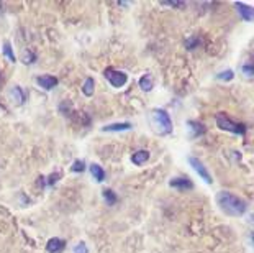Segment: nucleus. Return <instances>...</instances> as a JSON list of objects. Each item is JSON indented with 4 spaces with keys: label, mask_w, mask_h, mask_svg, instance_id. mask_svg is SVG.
<instances>
[{
    "label": "nucleus",
    "mask_w": 254,
    "mask_h": 253,
    "mask_svg": "<svg viewBox=\"0 0 254 253\" xmlns=\"http://www.w3.org/2000/svg\"><path fill=\"white\" fill-rule=\"evenodd\" d=\"M216 204L221 209V212H225L230 217H241L248 210V204L245 199L235 196L230 191H220L216 194Z\"/></svg>",
    "instance_id": "1"
},
{
    "label": "nucleus",
    "mask_w": 254,
    "mask_h": 253,
    "mask_svg": "<svg viewBox=\"0 0 254 253\" xmlns=\"http://www.w3.org/2000/svg\"><path fill=\"white\" fill-rule=\"evenodd\" d=\"M150 125L151 130L156 135H171L172 133V120L164 109H152L150 114Z\"/></svg>",
    "instance_id": "2"
},
{
    "label": "nucleus",
    "mask_w": 254,
    "mask_h": 253,
    "mask_svg": "<svg viewBox=\"0 0 254 253\" xmlns=\"http://www.w3.org/2000/svg\"><path fill=\"white\" fill-rule=\"evenodd\" d=\"M215 119H216V125H218V128L225 130V131H231V133H236V135H246L248 126L241 122H233L225 112L216 114Z\"/></svg>",
    "instance_id": "3"
},
{
    "label": "nucleus",
    "mask_w": 254,
    "mask_h": 253,
    "mask_svg": "<svg viewBox=\"0 0 254 253\" xmlns=\"http://www.w3.org/2000/svg\"><path fill=\"white\" fill-rule=\"evenodd\" d=\"M103 76L107 77V81L112 84L113 87H123L126 82H128V76L123 71H116L113 67H107L103 71Z\"/></svg>",
    "instance_id": "4"
},
{
    "label": "nucleus",
    "mask_w": 254,
    "mask_h": 253,
    "mask_svg": "<svg viewBox=\"0 0 254 253\" xmlns=\"http://www.w3.org/2000/svg\"><path fill=\"white\" fill-rule=\"evenodd\" d=\"M189 163H190V166L194 168L195 170V173L203 179L205 183L207 184H211L213 183V179H211V176H210V173H208V170H207V166L203 165L202 161L199 160V158H195V156H189Z\"/></svg>",
    "instance_id": "5"
},
{
    "label": "nucleus",
    "mask_w": 254,
    "mask_h": 253,
    "mask_svg": "<svg viewBox=\"0 0 254 253\" xmlns=\"http://www.w3.org/2000/svg\"><path fill=\"white\" fill-rule=\"evenodd\" d=\"M235 8H236V12L240 13V17L245 20V22H254V7L243 3V2H236Z\"/></svg>",
    "instance_id": "6"
},
{
    "label": "nucleus",
    "mask_w": 254,
    "mask_h": 253,
    "mask_svg": "<svg viewBox=\"0 0 254 253\" xmlns=\"http://www.w3.org/2000/svg\"><path fill=\"white\" fill-rule=\"evenodd\" d=\"M169 186H171V188H176V189H179V191H190V189H194V183L190 181V178H187V176H181V178H174V179H171Z\"/></svg>",
    "instance_id": "7"
},
{
    "label": "nucleus",
    "mask_w": 254,
    "mask_h": 253,
    "mask_svg": "<svg viewBox=\"0 0 254 253\" xmlns=\"http://www.w3.org/2000/svg\"><path fill=\"white\" fill-rule=\"evenodd\" d=\"M64 249H66V242L62 239H57V237L51 239L46 245L48 253H62V252H64Z\"/></svg>",
    "instance_id": "8"
},
{
    "label": "nucleus",
    "mask_w": 254,
    "mask_h": 253,
    "mask_svg": "<svg viewBox=\"0 0 254 253\" xmlns=\"http://www.w3.org/2000/svg\"><path fill=\"white\" fill-rule=\"evenodd\" d=\"M36 82H38L40 87H43L45 91H51V89H54L57 86V77L54 76H40L36 77Z\"/></svg>",
    "instance_id": "9"
},
{
    "label": "nucleus",
    "mask_w": 254,
    "mask_h": 253,
    "mask_svg": "<svg viewBox=\"0 0 254 253\" xmlns=\"http://www.w3.org/2000/svg\"><path fill=\"white\" fill-rule=\"evenodd\" d=\"M8 96L17 105H23L25 101H26V94H25V91L20 86H13L12 89H10Z\"/></svg>",
    "instance_id": "10"
},
{
    "label": "nucleus",
    "mask_w": 254,
    "mask_h": 253,
    "mask_svg": "<svg viewBox=\"0 0 254 253\" xmlns=\"http://www.w3.org/2000/svg\"><path fill=\"white\" fill-rule=\"evenodd\" d=\"M189 126L192 130V138H199V136H203L207 133V128L202 122H197V120H189Z\"/></svg>",
    "instance_id": "11"
},
{
    "label": "nucleus",
    "mask_w": 254,
    "mask_h": 253,
    "mask_svg": "<svg viewBox=\"0 0 254 253\" xmlns=\"http://www.w3.org/2000/svg\"><path fill=\"white\" fill-rule=\"evenodd\" d=\"M148 160H150V151L148 150H138L136 153H133V156H131V161H133V165H136V166L145 165Z\"/></svg>",
    "instance_id": "12"
},
{
    "label": "nucleus",
    "mask_w": 254,
    "mask_h": 253,
    "mask_svg": "<svg viewBox=\"0 0 254 253\" xmlns=\"http://www.w3.org/2000/svg\"><path fill=\"white\" fill-rule=\"evenodd\" d=\"M131 124L128 122H121V124H112V125H105L102 126V131H126L131 130Z\"/></svg>",
    "instance_id": "13"
},
{
    "label": "nucleus",
    "mask_w": 254,
    "mask_h": 253,
    "mask_svg": "<svg viewBox=\"0 0 254 253\" xmlns=\"http://www.w3.org/2000/svg\"><path fill=\"white\" fill-rule=\"evenodd\" d=\"M140 87L143 89L145 92H150L152 87H154V81H152V76L151 74H145L140 79Z\"/></svg>",
    "instance_id": "14"
},
{
    "label": "nucleus",
    "mask_w": 254,
    "mask_h": 253,
    "mask_svg": "<svg viewBox=\"0 0 254 253\" xmlns=\"http://www.w3.org/2000/svg\"><path fill=\"white\" fill-rule=\"evenodd\" d=\"M91 173H92L94 179H97L99 183H102L105 179V171L100 165H91Z\"/></svg>",
    "instance_id": "15"
},
{
    "label": "nucleus",
    "mask_w": 254,
    "mask_h": 253,
    "mask_svg": "<svg viewBox=\"0 0 254 253\" xmlns=\"http://www.w3.org/2000/svg\"><path fill=\"white\" fill-rule=\"evenodd\" d=\"M94 87H95V81H94L92 77H87V79H86V82H84V86H82L84 96H87V97L94 96Z\"/></svg>",
    "instance_id": "16"
},
{
    "label": "nucleus",
    "mask_w": 254,
    "mask_h": 253,
    "mask_svg": "<svg viewBox=\"0 0 254 253\" xmlns=\"http://www.w3.org/2000/svg\"><path fill=\"white\" fill-rule=\"evenodd\" d=\"M102 194H103V199H105V202H107V205H115L116 201H118V197H116V194L112 191V189H103Z\"/></svg>",
    "instance_id": "17"
},
{
    "label": "nucleus",
    "mask_w": 254,
    "mask_h": 253,
    "mask_svg": "<svg viewBox=\"0 0 254 253\" xmlns=\"http://www.w3.org/2000/svg\"><path fill=\"white\" fill-rule=\"evenodd\" d=\"M241 71L246 77H254V56H253V60L246 61L245 64H243Z\"/></svg>",
    "instance_id": "18"
},
{
    "label": "nucleus",
    "mask_w": 254,
    "mask_h": 253,
    "mask_svg": "<svg viewBox=\"0 0 254 253\" xmlns=\"http://www.w3.org/2000/svg\"><path fill=\"white\" fill-rule=\"evenodd\" d=\"M22 61L25 63V64H33V63L36 61V55L31 50H25L22 53Z\"/></svg>",
    "instance_id": "19"
},
{
    "label": "nucleus",
    "mask_w": 254,
    "mask_h": 253,
    "mask_svg": "<svg viewBox=\"0 0 254 253\" xmlns=\"http://www.w3.org/2000/svg\"><path fill=\"white\" fill-rule=\"evenodd\" d=\"M3 55L7 56L12 63L17 61V58H15V53L12 50V45H10V41H5V43H3Z\"/></svg>",
    "instance_id": "20"
},
{
    "label": "nucleus",
    "mask_w": 254,
    "mask_h": 253,
    "mask_svg": "<svg viewBox=\"0 0 254 253\" xmlns=\"http://www.w3.org/2000/svg\"><path fill=\"white\" fill-rule=\"evenodd\" d=\"M199 45H200L199 36H190V38L185 40V48H187V50H195Z\"/></svg>",
    "instance_id": "21"
},
{
    "label": "nucleus",
    "mask_w": 254,
    "mask_h": 253,
    "mask_svg": "<svg viewBox=\"0 0 254 253\" xmlns=\"http://www.w3.org/2000/svg\"><path fill=\"white\" fill-rule=\"evenodd\" d=\"M71 170H72L74 173H82V171H86V163H84L82 160H76V161L72 163Z\"/></svg>",
    "instance_id": "22"
},
{
    "label": "nucleus",
    "mask_w": 254,
    "mask_h": 253,
    "mask_svg": "<svg viewBox=\"0 0 254 253\" xmlns=\"http://www.w3.org/2000/svg\"><path fill=\"white\" fill-rule=\"evenodd\" d=\"M233 77H235V72H233L231 69H226V71L220 72V74L216 76V79H220V81H231Z\"/></svg>",
    "instance_id": "23"
},
{
    "label": "nucleus",
    "mask_w": 254,
    "mask_h": 253,
    "mask_svg": "<svg viewBox=\"0 0 254 253\" xmlns=\"http://www.w3.org/2000/svg\"><path fill=\"white\" fill-rule=\"evenodd\" d=\"M74 253H89L87 245L84 244V242H79V244L74 247Z\"/></svg>",
    "instance_id": "24"
},
{
    "label": "nucleus",
    "mask_w": 254,
    "mask_h": 253,
    "mask_svg": "<svg viewBox=\"0 0 254 253\" xmlns=\"http://www.w3.org/2000/svg\"><path fill=\"white\" fill-rule=\"evenodd\" d=\"M162 5H169V7H176V8H185L187 7V3L185 2H176V0H172V2H161Z\"/></svg>",
    "instance_id": "25"
},
{
    "label": "nucleus",
    "mask_w": 254,
    "mask_h": 253,
    "mask_svg": "<svg viewBox=\"0 0 254 253\" xmlns=\"http://www.w3.org/2000/svg\"><path fill=\"white\" fill-rule=\"evenodd\" d=\"M61 178V173H52V175L50 176V179H48V186H52V184H56L57 181H59Z\"/></svg>",
    "instance_id": "26"
},
{
    "label": "nucleus",
    "mask_w": 254,
    "mask_h": 253,
    "mask_svg": "<svg viewBox=\"0 0 254 253\" xmlns=\"http://www.w3.org/2000/svg\"><path fill=\"white\" fill-rule=\"evenodd\" d=\"M45 179H46L45 176H40V178H38V186H40V188H45V184H46Z\"/></svg>",
    "instance_id": "27"
},
{
    "label": "nucleus",
    "mask_w": 254,
    "mask_h": 253,
    "mask_svg": "<svg viewBox=\"0 0 254 253\" xmlns=\"http://www.w3.org/2000/svg\"><path fill=\"white\" fill-rule=\"evenodd\" d=\"M251 240L254 242V234H251Z\"/></svg>",
    "instance_id": "28"
}]
</instances>
